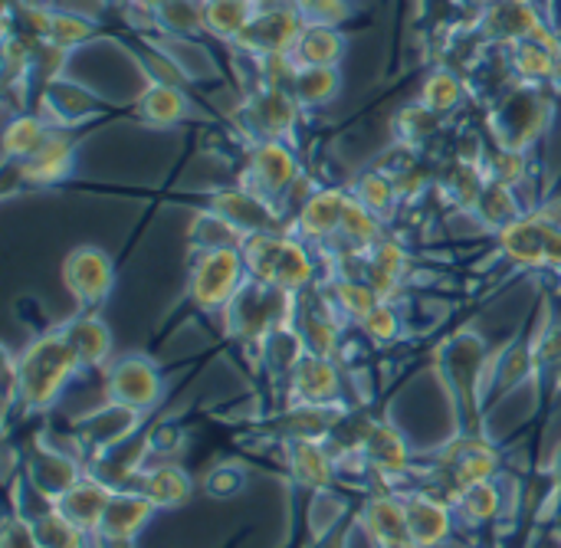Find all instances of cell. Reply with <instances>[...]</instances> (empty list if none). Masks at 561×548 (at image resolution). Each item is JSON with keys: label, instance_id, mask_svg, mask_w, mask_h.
I'll list each match as a JSON object with an SVG mask.
<instances>
[{"label": "cell", "instance_id": "6da1fadb", "mask_svg": "<svg viewBox=\"0 0 561 548\" xmlns=\"http://www.w3.org/2000/svg\"><path fill=\"white\" fill-rule=\"evenodd\" d=\"M490 352L483 335L463 329L447 339L437 352V372L457 411V434H486L483 431V404H486V378H490Z\"/></svg>", "mask_w": 561, "mask_h": 548}, {"label": "cell", "instance_id": "7a4b0ae2", "mask_svg": "<svg viewBox=\"0 0 561 548\" xmlns=\"http://www.w3.org/2000/svg\"><path fill=\"white\" fill-rule=\"evenodd\" d=\"M79 372L82 368L59 329L36 335L16 355V404H20V411L23 414L49 411Z\"/></svg>", "mask_w": 561, "mask_h": 548}, {"label": "cell", "instance_id": "3957f363", "mask_svg": "<svg viewBox=\"0 0 561 548\" xmlns=\"http://www.w3.org/2000/svg\"><path fill=\"white\" fill-rule=\"evenodd\" d=\"M247 263H250V276L263 286H273L279 293L299 296L312 286L316 279V263L309 256L306 240H299L296 233H283V230H263L253 233L243 247Z\"/></svg>", "mask_w": 561, "mask_h": 548}, {"label": "cell", "instance_id": "277c9868", "mask_svg": "<svg viewBox=\"0 0 561 548\" xmlns=\"http://www.w3.org/2000/svg\"><path fill=\"white\" fill-rule=\"evenodd\" d=\"M293 316H296V296L263 286L256 279H250L243 286V293L224 312L227 335L243 345H253V349H263L276 329L293 326Z\"/></svg>", "mask_w": 561, "mask_h": 548}, {"label": "cell", "instance_id": "5b68a950", "mask_svg": "<svg viewBox=\"0 0 561 548\" xmlns=\"http://www.w3.org/2000/svg\"><path fill=\"white\" fill-rule=\"evenodd\" d=\"M250 263L243 250H207L197 253L187 273V299L201 312H227L230 302L250 283Z\"/></svg>", "mask_w": 561, "mask_h": 548}, {"label": "cell", "instance_id": "8992f818", "mask_svg": "<svg viewBox=\"0 0 561 548\" xmlns=\"http://www.w3.org/2000/svg\"><path fill=\"white\" fill-rule=\"evenodd\" d=\"M434 473L447 480V500H454L460 490L500 477V450L486 434H454V441L444 444Z\"/></svg>", "mask_w": 561, "mask_h": 548}, {"label": "cell", "instance_id": "52a82bcc", "mask_svg": "<svg viewBox=\"0 0 561 548\" xmlns=\"http://www.w3.org/2000/svg\"><path fill=\"white\" fill-rule=\"evenodd\" d=\"M164 395V378L154 358L148 355H122L105 368V401L148 414L158 408Z\"/></svg>", "mask_w": 561, "mask_h": 548}, {"label": "cell", "instance_id": "ba28073f", "mask_svg": "<svg viewBox=\"0 0 561 548\" xmlns=\"http://www.w3.org/2000/svg\"><path fill=\"white\" fill-rule=\"evenodd\" d=\"M299 178V158L296 151L283 141V138H266V141H253L250 155H247V168L240 174V184L260 197H266L270 204H276Z\"/></svg>", "mask_w": 561, "mask_h": 548}, {"label": "cell", "instance_id": "9c48e42d", "mask_svg": "<svg viewBox=\"0 0 561 548\" xmlns=\"http://www.w3.org/2000/svg\"><path fill=\"white\" fill-rule=\"evenodd\" d=\"M62 286L79 309H99L115 286V263L102 247H76L62 260Z\"/></svg>", "mask_w": 561, "mask_h": 548}, {"label": "cell", "instance_id": "30bf717a", "mask_svg": "<svg viewBox=\"0 0 561 548\" xmlns=\"http://www.w3.org/2000/svg\"><path fill=\"white\" fill-rule=\"evenodd\" d=\"M302 105L289 85H256L240 105V125L253 135V141L286 138L299 118Z\"/></svg>", "mask_w": 561, "mask_h": 548}, {"label": "cell", "instance_id": "8fae6325", "mask_svg": "<svg viewBox=\"0 0 561 548\" xmlns=\"http://www.w3.org/2000/svg\"><path fill=\"white\" fill-rule=\"evenodd\" d=\"M302 13L296 10L293 0H279V3H263V10L256 13V20L247 26V33L233 43L237 49L250 53V56H276V53H289L299 30H302Z\"/></svg>", "mask_w": 561, "mask_h": 548}, {"label": "cell", "instance_id": "7c38bea8", "mask_svg": "<svg viewBox=\"0 0 561 548\" xmlns=\"http://www.w3.org/2000/svg\"><path fill=\"white\" fill-rule=\"evenodd\" d=\"M286 404L339 408L342 404V368L335 358L306 352L286 381Z\"/></svg>", "mask_w": 561, "mask_h": 548}, {"label": "cell", "instance_id": "4fadbf2b", "mask_svg": "<svg viewBox=\"0 0 561 548\" xmlns=\"http://www.w3.org/2000/svg\"><path fill=\"white\" fill-rule=\"evenodd\" d=\"M85 470H82V464L72 457V454H66L62 447H56V444H33V450L26 454V460H23V483L46 503V506H53L79 477H82Z\"/></svg>", "mask_w": 561, "mask_h": 548}, {"label": "cell", "instance_id": "5bb4252c", "mask_svg": "<svg viewBox=\"0 0 561 548\" xmlns=\"http://www.w3.org/2000/svg\"><path fill=\"white\" fill-rule=\"evenodd\" d=\"M154 503L145 500L138 490H115L99 526H95V546L99 548H128L154 520Z\"/></svg>", "mask_w": 561, "mask_h": 548}, {"label": "cell", "instance_id": "9a60e30c", "mask_svg": "<svg viewBox=\"0 0 561 548\" xmlns=\"http://www.w3.org/2000/svg\"><path fill=\"white\" fill-rule=\"evenodd\" d=\"M358 464H362V470L375 473L378 480L394 483L401 477H411L414 450H411L408 437L391 421H375L371 431L365 434L362 450H358Z\"/></svg>", "mask_w": 561, "mask_h": 548}, {"label": "cell", "instance_id": "2e32d148", "mask_svg": "<svg viewBox=\"0 0 561 548\" xmlns=\"http://www.w3.org/2000/svg\"><path fill=\"white\" fill-rule=\"evenodd\" d=\"M358 526L368 536L371 548H417L408 526L401 493L385 490V493L368 496L358 510Z\"/></svg>", "mask_w": 561, "mask_h": 548}, {"label": "cell", "instance_id": "e0dca14e", "mask_svg": "<svg viewBox=\"0 0 561 548\" xmlns=\"http://www.w3.org/2000/svg\"><path fill=\"white\" fill-rule=\"evenodd\" d=\"M404 500V513H408V526L417 548H440L457 526V513L454 503L444 500L440 493H427L421 487L414 490H401Z\"/></svg>", "mask_w": 561, "mask_h": 548}, {"label": "cell", "instance_id": "ac0fdd59", "mask_svg": "<svg viewBox=\"0 0 561 548\" xmlns=\"http://www.w3.org/2000/svg\"><path fill=\"white\" fill-rule=\"evenodd\" d=\"M141 421H145V414H138L131 408H122L115 401H105L102 408H95L85 418H79L76 441L82 444V450H89L95 457V454H105V450L131 441L138 434Z\"/></svg>", "mask_w": 561, "mask_h": 548}, {"label": "cell", "instance_id": "d6986e66", "mask_svg": "<svg viewBox=\"0 0 561 548\" xmlns=\"http://www.w3.org/2000/svg\"><path fill=\"white\" fill-rule=\"evenodd\" d=\"M348 197L352 194L342 191V187H319V191H312L299 204V210L293 217V233L299 240H306V243H322V240L339 237Z\"/></svg>", "mask_w": 561, "mask_h": 548}, {"label": "cell", "instance_id": "ffe728a7", "mask_svg": "<svg viewBox=\"0 0 561 548\" xmlns=\"http://www.w3.org/2000/svg\"><path fill=\"white\" fill-rule=\"evenodd\" d=\"M283 457H286L289 480L299 490L325 493L335 487L339 460L325 447V441H283Z\"/></svg>", "mask_w": 561, "mask_h": 548}, {"label": "cell", "instance_id": "44dd1931", "mask_svg": "<svg viewBox=\"0 0 561 548\" xmlns=\"http://www.w3.org/2000/svg\"><path fill=\"white\" fill-rule=\"evenodd\" d=\"M72 164H76V141L72 135L56 125L49 132V138L26 158L16 164L20 178L33 187H49V184H59L72 174Z\"/></svg>", "mask_w": 561, "mask_h": 548}, {"label": "cell", "instance_id": "7402d4cb", "mask_svg": "<svg viewBox=\"0 0 561 548\" xmlns=\"http://www.w3.org/2000/svg\"><path fill=\"white\" fill-rule=\"evenodd\" d=\"M62 332V339L69 342L76 362L82 372H92V368H102L112 355V329L105 326V319L92 309H82L79 316L66 319L56 326Z\"/></svg>", "mask_w": 561, "mask_h": 548}, {"label": "cell", "instance_id": "603a6c76", "mask_svg": "<svg viewBox=\"0 0 561 548\" xmlns=\"http://www.w3.org/2000/svg\"><path fill=\"white\" fill-rule=\"evenodd\" d=\"M112 487L108 483H102L99 477H92L89 470L53 503L69 523H76L79 529H85L92 539H95V526H99V520H102V513H105V506H108V500H112Z\"/></svg>", "mask_w": 561, "mask_h": 548}, {"label": "cell", "instance_id": "cb8c5ba5", "mask_svg": "<svg viewBox=\"0 0 561 548\" xmlns=\"http://www.w3.org/2000/svg\"><path fill=\"white\" fill-rule=\"evenodd\" d=\"M496 243L506 260H513L526 270H539V266H546L549 224H542L536 214H523L519 220L496 230Z\"/></svg>", "mask_w": 561, "mask_h": 548}, {"label": "cell", "instance_id": "d4e9b609", "mask_svg": "<svg viewBox=\"0 0 561 548\" xmlns=\"http://www.w3.org/2000/svg\"><path fill=\"white\" fill-rule=\"evenodd\" d=\"M210 210L224 214L227 220H233L240 230H247L250 237L253 233H263V230H276V214H273V204L253 191H247L243 184L237 187H224L217 194H210Z\"/></svg>", "mask_w": 561, "mask_h": 548}, {"label": "cell", "instance_id": "484cf974", "mask_svg": "<svg viewBox=\"0 0 561 548\" xmlns=\"http://www.w3.org/2000/svg\"><path fill=\"white\" fill-rule=\"evenodd\" d=\"M131 490H138L145 500L154 503L158 513H164V510L184 506L191 500V493H194V483H191V477L181 467H174V464H154V467H145L138 473V480L131 483Z\"/></svg>", "mask_w": 561, "mask_h": 548}, {"label": "cell", "instance_id": "4316f807", "mask_svg": "<svg viewBox=\"0 0 561 548\" xmlns=\"http://www.w3.org/2000/svg\"><path fill=\"white\" fill-rule=\"evenodd\" d=\"M536 368V339H516L503 355L493 358L490 378H486V401L490 398H506L516 391Z\"/></svg>", "mask_w": 561, "mask_h": 548}, {"label": "cell", "instance_id": "83f0119b", "mask_svg": "<svg viewBox=\"0 0 561 548\" xmlns=\"http://www.w3.org/2000/svg\"><path fill=\"white\" fill-rule=\"evenodd\" d=\"M345 33L339 26H325V23H302L289 56L296 62V69L302 66H335L345 56Z\"/></svg>", "mask_w": 561, "mask_h": 548}, {"label": "cell", "instance_id": "f1b7e54d", "mask_svg": "<svg viewBox=\"0 0 561 548\" xmlns=\"http://www.w3.org/2000/svg\"><path fill=\"white\" fill-rule=\"evenodd\" d=\"M365 279L378 289V296L381 299H394V293L401 289V279H404V273H408V266H411V256H408V250L401 247V243H394V240H381V243H375L368 253H365Z\"/></svg>", "mask_w": 561, "mask_h": 548}, {"label": "cell", "instance_id": "f546056e", "mask_svg": "<svg viewBox=\"0 0 561 548\" xmlns=\"http://www.w3.org/2000/svg\"><path fill=\"white\" fill-rule=\"evenodd\" d=\"M135 112L141 122L154 125V128H171L178 122L187 118L191 112V99L181 92V85H171V82H148V89L138 95L135 102Z\"/></svg>", "mask_w": 561, "mask_h": 548}, {"label": "cell", "instance_id": "4dcf8cb0", "mask_svg": "<svg viewBox=\"0 0 561 548\" xmlns=\"http://www.w3.org/2000/svg\"><path fill=\"white\" fill-rule=\"evenodd\" d=\"M187 240H191V250H197V253H207V250H243L247 240H250V233L240 230L224 214H217V210L207 207V210H197L191 217Z\"/></svg>", "mask_w": 561, "mask_h": 548}, {"label": "cell", "instance_id": "1f68e13d", "mask_svg": "<svg viewBox=\"0 0 561 548\" xmlns=\"http://www.w3.org/2000/svg\"><path fill=\"white\" fill-rule=\"evenodd\" d=\"M260 10V0H204V33L224 43H237Z\"/></svg>", "mask_w": 561, "mask_h": 548}, {"label": "cell", "instance_id": "d6a6232c", "mask_svg": "<svg viewBox=\"0 0 561 548\" xmlns=\"http://www.w3.org/2000/svg\"><path fill=\"white\" fill-rule=\"evenodd\" d=\"M454 513L467 526H493L503 513V490L500 480H483L467 490H460L454 500Z\"/></svg>", "mask_w": 561, "mask_h": 548}, {"label": "cell", "instance_id": "836d02e7", "mask_svg": "<svg viewBox=\"0 0 561 548\" xmlns=\"http://www.w3.org/2000/svg\"><path fill=\"white\" fill-rule=\"evenodd\" d=\"M556 49H559V39L556 36H546V39H519V43H513V69L526 82L556 79Z\"/></svg>", "mask_w": 561, "mask_h": 548}, {"label": "cell", "instance_id": "e575fe53", "mask_svg": "<svg viewBox=\"0 0 561 548\" xmlns=\"http://www.w3.org/2000/svg\"><path fill=\"white\" fill-rule=\"evenodd\" d=\"M289 89L302 109H316V105H329L339 95L342 76L335 66H302V69H296Z\"/></svg>", "mask_w": 561, "mask_h": 548}, {"label": "cell", "instance_id": "d590c367", "mask_svg": "<svg viewBox=\"0 0 561 548\" xmlns=\"http://www.w3.org/2000/svg\"><path fill=\"white\" fill-rule=\"evenodd\" d=\"M53 128H56V125H53L49 118H43V115H16V118L7 125V132H3V158H7L10 164L26 161V158L49 138Z\"/></svg>", "mask_w": 561, "mask_h": 548}, {"label": "cell", "instance_id": "8d00e7d4", "mask_svg": "<svg viewBox=\"0 0 561 548\" xmlns=\"http://www.w3.org/2000/svg\"><path fill=\"white\" fill-rule=\"evenodd\" d=\"M473 214H477L480 224H483L486 230H493V233L503 230L506 224L519 220V217H523V207H519V201H516V187H506V184H500V181H486L480 201L473 204Z\"/></svg>", "mask_w": 561, "mask_h": 548}, {"label": "cell", "instance_id": "74e56055", "mask_svg": "<svg viewBox=\"0 0 561 548\" xmlns=\"http://www.w3.org/2000/svg\"><path fill=\"white\" fill-rule=\"evenodd\" d=\"M339 240L368 253L375 243L385 240V217L368 210L365 204H358L355 197H348V207H345V217H342V230H339Z\"/></svg>", "mask_w": 561, "mask_h": 548}, {"label": "cell", "instance_id": "f35d334b", "mask_svg": "<svg viewBox=\"0 0 561 548\" xmlns=\"http://www.w3.org/2000/svg\"><path fill=\"white\" fill-rule=\"evenodd\" d=\"M325 296H329V302L335 306V312L342 316V319H352V322H362L378 302H381V296H378V289L362 276V279H335L329 289H325Z\"/></svg>", "mask_w": 561, "mask_h": 548}, {"label": "cell", "instance_id": "ab89813d", "mask_svg": "<svg viewBox=\"0 0 561 548\" xmlns=\"http://www.w3.org/2000/svg\"><path fill=\"white\" fill-rule=\"evenodd\" d=\"M30 520H33L36 539L43 548H89V543H95L85 529L69 523L56 506H46L43 513H36Z\"/></svg>", "mask_w": 561, "mask_h": 548}, {"label": "cell", "instance_id": "60d3db41", "mask_svg": "<svg viewBox=\"0 0 561 548\" xmlns=\"http://www.w3.org/2000/svg\"><path fill=\"white\" fill-rule=\"evenodd\" d=\"M463 95H467V89H463V79H460L457 72H450V69H434V72L427 76V82L421 85V99H417V102L444 118V115H450L454 109H460Z\"/></svg>", "mask_w": 561, "mask_h": 548}, {"label": "cell", "instance_id": "b9f144b4", "mask_svg": "<svg viewBox=\"0 0 561 548\" xmlns=\"http://www.w3.org/2000/svg\"><path fill=\"white\" fill-rule=\"evenodd\" d=\"M358 204H365L368 210H375V214H381V217H388L394 207H398V187H394V181H391V174H385V171H365V174H358L355 178V187L348 191Z\"/></svg>", "mask_w": 561, "mask_h": 548}, {"label": "cell", "instance_id": "7bdbcfd3", "mask_svg": "<svg viewBox=\"0 0 561 548\" xmlns=\"http://www.w3.org/2000/svg\"><path fill=\"white\" fill-rule=\"evenodd\" d=\"M486 181H500L506 187H519L529 178V161L523 148H496L493 155H486L483 161Z\"/></svg>", "mask_w": 561, "mask_h": 548}, {"label": "cell", "instance_id": "ee69618b", "mask_svg": "<svg viewBox=\"0 0 561 548\" xmlns=\"http://www.w3.org/2000/svg\"><path fill=\"white\" fill-rule=\"evenodd\" d=\"M358 329L365 332V339H368L371 345H391V342H398L404 322H401V312H398L394 299H381V302L358 322Z\"/></svg>", "mask_w": 561, "mask_h": 548}, {"label": "cell", "instance_id": "f6af8a7d", "mask_svg": "<svg viewBox=\"0 0 561 548\" xmlns=\"http://www.w3.org/2000/svg\"><path fill=\"white\" fill-rule=\"evenodd\" d=\"M154 26H164L178 36L204 33V0H171L154 13Z\"/></svg>", "mask_w": 561, "mask_h": 548}, {"label": "cell", "instance_id": "bcb514c9", "mask_svg": "<svg viewBox=\"0 0 561 548\" xmlns=\"http://www.w3.org/2000/svg\"><path fill=\"white\" fill-rule=\"evenodd\" d=\"M92 33H95V23H92V20H85V16H79V13H69V10H53V16H49V33H46L43 43L72 49V46L85 43Z\"/></svg>", "mask_w": 561, "mask_h": 548}, {"label": "cell", "instance_id": "7dc6e473", "mask_svg": "<svg viewBox=\"0 0 561 548\" xmlns=\"http://www.w3.org/2000/svg\"><path fill=\"white\" fill-rule=\"evenodd\" d=\"M296 10L302 13L306 23H325V26H342L352 13L348 0H293Z\"/></svg>", "mask_w": 561, "mask_h": 548}, {"label": "cell", "instance_id": "c3c4849f", "mask_svg": "<svg viewBox=\"0 0 561 548\" xmlns=\"http://www.w3.org/2000/svg\"><path fill=\"white\" fill-rule=\"evenodd\" d=\"M437 125H440V115L431 112V109H424L421 102H417V105H408V109L401 112V118H398V132H401V138H404L408 145H417V141H421L424 135H431Z\"/></svg>", "mask_w": 561, "mask_h": 548}, {"label": "cell", "instance_id": "681fc988", "mask_svg": "<svg viewBox=\"0 0 561 548\" xmlns=\"http://www.w3.org/2000/svg\"><path fill=\"white\" fill-rule=\"evenodd\" d=\"M243 483H247V470L243 467H237V464H220L214 473H207V493L210 496H217V500H230V496H237L240 490H243Z\"/></svg>", "mask_w": 561, "mask_h": 548}, {"label": "cell", "instance_id": "f907efd6", "mask_svg": "<svg viewBox=\"0 0 561 548\" xmlns=\"http://www.w3.org/2000/svg\"><path fill=\"white\" fill-rule=\"evenodd\" d=\"M0 548H43L36 539L33 520L26 513H10L3 523V536H0Z\"/></svg>", "mask_w": 561, "mask_h": 548}, {"label": "cell", "instance_id": "816d5d0a", "mask_svg": "<svg viewBox=\"0 0 561 548\" xmlns=\"http://www.w3.org/2000/svg\"><path fill=\"white\" fill-rule=\"evenodd\" d=\"M561 365V322L542 329L536 335V368L539 372H556Z\"/></svg>", "mask_w": 561, "mask_h": 548}, {"label": "cell", "instance_id": "f5cc1de1", "mask_svg": "<svg viewBox=\"0 0 561 548\" xmlns=\"http://www.w3.org/2000/svg\"><path fill=\"white\" fill-rule=\"evenodd\" d=\"M352 526H358V513L355 516H345L329 536L316 539V548H348V543H352Z\"/></svg>", "mask_w": 561, "mask_h": 548}, {"label": "cell", "instance_id": "db71d44e", "mask_svg": "<svg viewBox=\"0 0 561 548\" xmlns=\"http://www.w3.org/2000/svg\"><path fill=\"white\" fill-rule=\"evenodd\" d=\"M546 266H549V270H561V227H549Z\"/></svg>", "mask_w": 561, "mask_h": 548}, {"label": "cell", "instance_id": "11a10c76", "mask_svg": "<svg viewBox=\"0 0 561 548\" xmlns=\"http://www.w3.org/2000/svg\"><path fill=\"white\" fill-rule=\"evenodd\" d=\"M549 480H552V490L561 500V444L552 450V460H549Z\"/></svg>", "mask_w": 561, "mask_h": 548}, {"label": "cell", "instance_id": "9f6ffc18", "mask_svg": "<svg viewBox=\"0 0 561 548\" xmlns=\"http://www.w3.org/2000/svg\"><path fill=\"white\" fill-rule=\"evenodd\" d=\"M171 0H138V7H145V10H151V13H158L161 7H168Z\"/></svg>", "mask_w": 561, "mask_h": 548}, {"label": "cell", "instance_id": "6f0895ef", "mask_svg": "<svg viewBox=\"0 0 561 548\" xmlns=\"http://www.w3.org/2000/svg\"><path fill=\"white\" fill-rule=\"evenodd\" d=\"M108 3H118V7H135L138 0H108Z\"/></svg>", "mask_w": 561, "mask_h": 548}, {"label": "cell", "instance_id": "680465c9", "mask_svg": "<svg viewBox=\"0 0 561 548\" xmlns=\"http://www.w3.org/2000/svg\"><path fill=\"white\" fill-rule=\"evenodd\" d=\"M470 3H477V7H493V3H500V0H470Z\"/></svg>", "mask_w": 561, "mask_h": 548}, {"label": "cell", "instance_id": "91938a15", "mask_svg": "<svg viewBox=\"0 0 561 548\" xmlns=\"http://www.w3.org/2000/svg\"><path fill=\"white\" fill-rule=\"evenodd\" d=\"M556 391H559V395H561V365H559V368H556Z\"/></svg>", "mask_w": 561, "mask_h": 548}, {"label": "cell", "instance_id": "94428289", "mask_svg": "<svg viewBox=\"0 0 561 548\" xmlns=\"http://www.w3.org/2000/svg\"><path fill=\"white\" fill-rule=\"evenodd\" d=\"M473 548H503V546H473Z\"/></svg>", "mask_w": 561, "mask_h": 548}]
</instances>
